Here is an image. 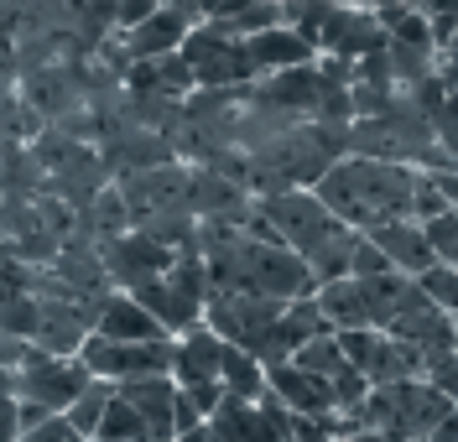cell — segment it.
I'll list each match as a JSON object with an SVG mask.
<instances>
[{
  "label": "cell",
  "instance_id": "25",
  "mask_svg": "<svg viewBox=\"0 0 458 442\" xmlns=\"http://www.w3.org/2000/svg\"><path fill=\"white\" fill-rule=\"evenodd\" d=\"M422 235H428L432 261L458 265V208H448V213H437V219H422Z\"/></svg>",
  "mask_w": 458,
  "mask_h": 442
},
{
  "label": "cell",
  "instance_id": "20",
  "mask_svg": "<svg viewBox=\"0 0 458 442\" xmlns=\"http://www.w3.org/2000/svg\"><path fill=\"white\" fill-rule=\"evenodd\" d=\"M110 401H114V385L110 380H94L89 375V385L68 401V412H63V421L79 432V438H94L99 432V421H105V412H110Z\"/></svg>",
  "mask_w": 458,
  "mask_h": 442
},
{
  "label": "cell",
  "instance_id": "5",
  "mask_svg": "<svg viewBox=\"0 0 458 442\" xmlns=\"http://www.w3.org/2000/svg\"><path fill=\"white\" fill-rule=\"evenodd\" d=\"M344 359L365 375V385H396V380H417L428 364L422 354H411L401 338H391L386 328H354V333H339Z\"/></svg>",
  "mask_w": 458,
  "mask_h": 442
},
{
  "label": "cell",
  "instance_id": "23",
  "mask_svg": "<svg viewBox=\"0 0 458 442\" xmlns=\"http://www.w3.org/2000/svg\"><path fill=\"white\" fill-rule=\"evenodd\" d=\"M89 442H157V438L146 432L141 416H136L131 406H125V401H120V396H114L110 412H105V421H99V432H94Z\"/></svg>",
  "mask_w": 458,
  "mask_h": 442
},
{
  "label": "cell",
  "instance_id": "10",
  "mask_svg": "<svg viewBox=\"0 0 458 442\" xmlns=\"http://www.w3.org/2000/svg\"><path fill=\"white\" fill-rule=\"evenodd\" d=\"M391 338H401L411 354H422V364L428 359H437V354L458 349L454 344V318L443 313V307H432L428 296L417 292V281H411V296L401 302V313L391 318V328H386Z\"/></svg>",
  "mask_w": 458,
  "mask_h": 442
},
{
  "label": "cell",
  "instance_id": "26",
  "mask_svg": "<svg viewBox=\"0 0 458 442\" xmlns=\"http://www.w3.org/2000/svg\"><path fill=\"white\" fill-rule=\"evenodd\" d=\"M380 271H391V261L375 250L370 235H360L354 239V255H349V276H380Z\"/></svg>",
  "mask_w": 458,
  "mask_h": 442
},
{
  "label": "cell",
  "instance_id": "15",
  "mask_svg": "<svg viewBox=\"0 0 458 442\" xmlns=\"http://www.w3.org/2000/svg\"><path fill=\"white\" fill-rule=\"evenodd\" d=\"M131 296L157 318V328H162L167 338H182L188 328L203 323V302H193L188 292H177L167 276H151V281H141V287H131Z\"/></svg>",
  "mask_w": 458,
  "mask_h": 442
},
{
  "label": "cell",
  "instance_id": "30",
  "mask_svg": "<svg viewBox=\"0 0 458 442\" xmlns=\"http://www.w3.org/2000/svg\"><path fill=\"white\" fill-rule=\"evenodd\" d=\"M172 442H208V421H199V427H188V432H177Z\"/></svg>",
  "mask_w": 458,
  "mask_h": 442
},
{
  "label": "cell",
  "instance_id": "32",
  "mask_svg": "<svg viewBox=\"0 0 458 442\" xmlns=\"http://www.w3.org/2000/svg\"><path fill=\"white\" fill-rule=\"evenodd\" d=\"M157 5H162V0H157Z\"/></svg>",
  "mask_w": 458,
  "mask_h": 442
},
{
  "label": "cell",
  "instance_id": "12",
  "mask_svg": "<svg viewBox=\"0 0 458 442\" xmlns=\"http://www.w3.org/2000/svg\"><path fill=\"white\" fill-rule=\"evenodd\" d=\"M89 313H94V333L99 338H110V344H146V338H167L162 328H157V318L146 313L141 302L131 292H105L89 302Z\"/></svg>",
  "mask_w": 458,
  "mask_h": 442
},
{
  "label": "cell",
  "instance_id": "4",
  "mask_svg": "<svg viewBox=\"0 0 458 442\" xmlns=\"http://www.w3.org/2000/svg\"><path fill=\"white\" fill-rule=\"evenodd\" d=\"M177 58L188 63L193 88H245V84H256V68H250V53H245V37H234L219 16H208V21H199V27H188L182 47H177Z\"/></svg>",
  "mask_w": 458,
  "mask_h": 442
},
{
  "label": "cell",
  "instance_id": "27",
  "mask_svg": "<svg viewBox=\"0 0 458 442\" xmlns=\"http://www.w3.org/2000/svg\"><path fill=\"white\" fill-rule=\"evenodd\" d=\"M16 442H89V438H79V432H73V427H68L63 416H47V421L27 427V432H21Z\"/></svg>",
  "mask_w": 458,
  "mask_h": 442
},
{
  "label": "cell",
  "instance_id": "17",
  "mask_svg": "<svg viewBox=\"0 0 458 442\" xmlns=\"http://www.w3.org/2000/svg\"><path fill=\"white\" fill-rule=\"evenodd\" d=\"M114 396L146 421V432L157 442H172V401H177V385L172 375H146V380H125L114 385Z\"/></svg>",
  "mask_w": 458,
  "mask_h": 442
},
{
  "label": "cell",
  "instance_id": "6",
  "mask_svg": "<svg viewBox=\"0 0 458 442\" xmlns=\"http://www.w3.org/2000/svg\"><path fill=\"white\" fill-rule=\"evenodd\" d=\"M84 385H89V370L79 364V359H53V354L37 349L27 364L16 370V401L63 416L68 412V401H73Z\"/></svg>",
  "mask_w": 458,
  "mask_h": 442
},
{
  "label": "cell",
  "instance_id": "31",
  "mask_svg": "<svg viewBox=\"0 0 458 442\" xmlns=\"http://www.w3.org/2000/svg\"><path fill=\"white\" fill-rule=\"evenodd\" d=\"M448 53H458V31H454V42H448Z\"/></svg>",
  "mask_w": 458,
  "mask_h": 442
},
{
  "label": "cell",
  "instance_id": "21",
  "mask_svg": "<svg viewBox=\"0 0 458 442\" xmlns=\"http://www.w3.org/2000/svg\"><path fill=\"white\" fill-rule=\"evenodd\" d=\"M282 333L286 344L297 349V344H308V338H323V333H334V323L323 318V307H318V296H292V302H282Z\"/></svg>",
  "mask_w": 458,
  "mask_h": 442
},
{
  "label": "cell",
  "instance_id": "28",
  "mask_svg": "<svg viewBox=\"0 0 458 442\" xmlns=\"http://www.w3.org/2000/svg\"><path fill=\"white\" fill-rule=\"evenodd\" d=\"M292 442H334V438H328V427H323V421L297 416V421H292Z\"/></svg>",
  "mask_w": 458,
  "mask_h": 442
},
{
  "label": "cell",
  "instance_id": "24",
  "mask_svg": "<svg viewBox=\"0 0 458 442\" xmlns=\"http://www.w3.org/2000/svg\"><path fill=\"white\" fill-rule=\"evenodd\" d=\"M417 281V292L428 296L432 307H443L448 318L458 313V265H443V261H432L422 276H411Z\"/></svg>",
  "mask_w": 458,
  "mask_h": 442
},
{
  "label": "cell",
  "instance_id": "18",
  "mask_svg": "<svg viewBox=\"0 0 458 442\" xmlns=\"http://www.w3.org/2000/svg\"><path fill=\"white\" fill-rule=\"evenodd\" d=\"M365 235L375 239V250L391 261V271H401V276H422L432 265V250H428V235H422V224L417 219H391V224H375V229H365Z\"/></svg>",
  "mask_w": 458,
  "mask_h": 442
},
{
  "label": "cell",
  "instance_id": "22",
  "mask_svg": "<svg viewBox=\"0 0 458 442\" xmlns=\"http://www.w3.org/2000/svg\"><path fill=\"white\" fill-rule=\"evenodd\" d=\"M292 364H302V370L318 375V380H334L349 359H344V349H339V333H323V338L297 344V349H292Z\"/></svg>",
  "mask_w": 458,
  "mask_h": 442
},
{
  "label": "cell",
  "instance_id": "3",
  "mask_svg": "<svg viewBox=\"0 0 458 442\" xmlns=\"http://www.w3.org/2000/svg\"><path fill=\"white\" fill-rule=\"evenodd\" d=\"M458 406L428 380H396V385H375L365 396V432H380V438H396V442H428L432 427L443 416H454Z\"/></svg>",
  "mask_w": 458,
  "mask_h": 442
},
{
  "label": "cell",
  "instance_id": "8",
  "mask_svg": "<svg viewBox=\"0 0 458 442\" xmlns=\"http://www.w3.org/2000/svg\"><path fill=\"white\" fill-rule=\"evenodd\" d=\"M318 53H328V58H365V53H380L391 37H386V27H380V16L375 11H360V5H328L323 11V21H318L313 31Z\"/></svg>",
  "mask_w": 458,
  "mask_h": 442
},
{
  "label": "cell",
  "instance_id": "9",
  "mask_svg": "<svg viewBox=\"0 0 458 442\" xmlns=\"http://www.w3.org/2000/svg\"><path fill=\"white\" fill-rule=\"evenodd\" d=\"M94 333V313L79 296H37V328H31V344L53 359H73L84 349V338Z\"/></svg>",
  "mask_w": 458,
  "mask_h": 442
},
{
  "label": "cell",
  "instance_id": "7",
  "mask_svg": "<svg viewBox=\"0 0 458 442\" xmlns=\"http://www.w3.org/2000/svg\"><path fill=\"white\" fill-rule=\"evenodd\" d=\"M172 255H177V250L157 245V239L141 235V229H120V235L99 239V265H105V276H110L114 292H131V287H141L151 276H162L172 265Z\"/></svg>",
  "mask_w": 458,
  "mask_h": 442
},
{
  "label": "cell",
  "instance_id": "11",
  "mask_svg": "<svg viewBox=\"0 0 458 442\" xmlns=\"http://www.w3.org/2000/svg\"><path fill=\"white\" fill-rule=\"evenodd\" d=\"M266 390H271L292 416H308V421H323V416L339 412L328 380L308 375V370H302V364H292V359H282V364H271V370H266Z\"/></svg>",
  "mask_w": 458,
  "mask_h": 442
},
{
  "label": "cell",
  "instance_id": "13",
  "mask_svg": "<svg viewBox=\"0 0 458 442\" xmlns=\"http://www.w3.org/2000/svg\"><path fill=\"white\" fill-rule=\"evenodd\" d=\"M219 354H225V338L208 333V328H188L182 338H172V385L177 390H203V385H219Z\"/></svg>",
  "mask_w": 458,
  "mask_h": 442
},
{
  "label": "cell",
  "instance_id": "19",
  "mask_svg": "<svg viewBox=\"0 0 458 442\" xmlns=\"http://www.w3.org/2000/svg\"><path fill=\"white\" fill-rule=\"evenodd\" d=\"M219 390H225V401H260L266 396V364L250 359L245 349L225 344V354H219Z\"/></svg>",
  "mask_w": 458,
  "mask_h": 442
},
{
  "label": "cell",
  "instance_id": "2",
  "mask_svg": "<svg viewBox=\"0 0 458 442\" xmlns=\"http://www.w3.org/2000/svg\"><path fill=\"white\" fill-rule=\"evenodd\" d=\"M203 328L219 333L234 349H245L250 359H260L266 370L292 359V344H286V333H282V302H271V296L208 292V302H203Z\"/></svg>",
  "mask_w": 458,
  "mask_h": 442
},
{
  "label": "cell",
  "instance_id": "29",
  "mask_svg": "<svg viewBox=\"0 0 458 442\" xmlns=\"http://www.w3.org/2000/svg\"><path fill=\"white\" fill-rule=\"evenodd\" d=\"M428 442H458V412L454 416H443L437 427H432V438Z\"/></svg>",
  "mask_w": 458,
  "mask_h": 442
},
{
  "label": "cell",
  "instance_id": "1",
  "mask_svg": "<svg viewBox=\"0 0 458 442\" xmlns=\"http://www.w3.org/2000/svg\"><path fill=\"white\" fill-rule=\"evenodd\" d=\"M318 204L328 208L349 229H375L391 219H411V193H417V167L406 162H375V156H339L328 172L313 182Z\"/></svg>",
  "mask_w": 458,
  "mask_h": 442
},
{
  "label": "cell",
  "instance_id": "16",
  "mask_svg": "<svg viewBox=\"0 0 458 442\" xmlns=\"http://www.w3.org/2000/svg\"><path fill=\"white\" fill-rule=\"evenodd\" d=\"M188 16H177L172 5H157L151 16H146L141 27L120 31V47L131 53V63H151V58H167V53H177L182 47V37H188Z\"/></svg>",
  "mask_w": 458,
  "mask_h": 442
},
{
  "label": "cell",
  "instance_id": "14",
  "mask_svg": "<svg viewBox=\"0 0 458 442\" xmlns=\"http://www.w3.org/2000/svg\"><path fill=\"white\" fill-rule=\"evenodd\" d=\"M245 53H250L256 79H266V73H282V68H308V63L318 58L313 42H308L297 27H286V21L256 31V37H245Z\"/></svg>",
  "mask_w": 458,
  "mask_h": 442
}]
</instances>
